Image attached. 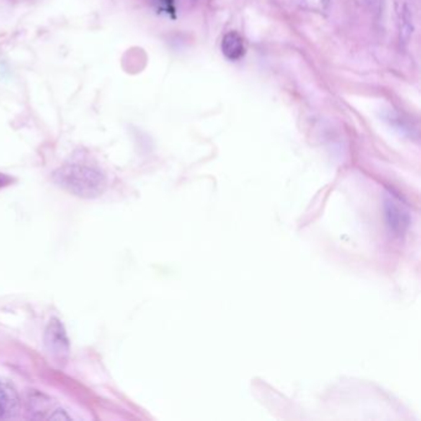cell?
Masks as SVG:
<instances>
[{
    "label": "cell",
    "instance_id": "cell-7",
    "mask_svg": "<svg viewBox=\"0 0 421 421\" xmlns=\"http://www.w3.org/2000/svg\"><path fill=\"white\" fill-rule=\"evenodd\" d=\"M13 181H14V179H13L11 176H8L6 173L0 172V188H4V187L11 186Z\"/></svg>",
    "mask_w": 421,
    "mask_h": 421
},
{
    "label": "cell",
    "instance_id": "cell-6",
    "mask_svg": "<svg viewBox=\"0 0 421 421\" xmlns=\"http://www.w3.org/2000/svg\"><path fill=\"white\" fill-rule=\"evenodd\" d=\"M221 51L230 61H236L245 55V44L242 36L236 31H228L221 41Z\"/></svg>",
    "mask_w": 421,
    "mask_h": 421
},
{
    "label": "cell",
    "instance_id": "cell-4",
    "mask_svg": "<svg viewBox=\"0 0 421 421\" xmlns=\"http://www.w3.org/2000/svg\"><path fill=\"white\" fill-rule=\"evenodd\" d=\"M20 399L15 389L0 380V420H11L19 414Z\"/></svg>",
    "mask_w": 421,
    "mask_h": 421
},
{
    "label": "cell",
    "instance_id": "cell-3",
    "mask_svg": "<svg viewBox=\"0 0 421 421\" xmlns=\"http://www.w3.org/2000/svg\"><path fill=\"white\" fill-rule=\"evenodd\" d=\"M384 210H386L387 225L391 233L396 236H401L408 231L410 226L411 216L409 209L406 204L398 198L396 194L387 193L384 198Z\"/></svg>",
    "mask_w": 421,
    "mask_h": 421
},
{
    "label": "cell",
    "instance_id": "cell-1",
    "mask_svg": "<svg viewBox=\"0 0 421 421\" xmlns=\"http://www.w3.org/2000/svg\"><path fill=\"white\" fill-rule=\"evenodd\" d=\"M53 182L67 193L82 199L101 197L108 187L107 176L94 166L84 163H68L52 176Z\"/></svg>",
    "mask_w": 421,
    "mask_h": 421
},
{
    "label": "cell",
    "instance_id": "cell-2",
    "mask_svg": "<svg viewBox=\"0 0 421 421\" xmlns=\"http://www.w3.org/2000/svg\"><path fill=\"white\" fill-rule=\"evenodd\" d=\"M45 347L47 354L56 362H63L70 355V340L66 329L60 320L53 318L50 320L45 330Z\"/></svg>",
    "mask_w": 421,
    "mask_h": 421
},
{
    "label": "cell",
    "instance_id": "cell-5",
    "mask_svg": "<svg viewBox=\"0 0 421 421\" xmlns=\"http://www.w3.org/2000/svg\"><path fill=\"white\" fill-rule=\"evenodd\" d=\"M396 16H398V35L399 41L403 46H406L410 42L415 24H414V15L410 8L406 3L398 4L396 6Z\"/></svg>",
    "mask_w": 421,
    "mask_h": 421
}]
</instances>
